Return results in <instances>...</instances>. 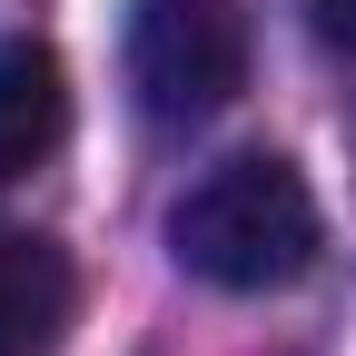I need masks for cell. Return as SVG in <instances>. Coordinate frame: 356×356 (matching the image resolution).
<instances>
[{"label":"cell","mask_w":356,"mask_h":356,"mask_svg":"<svg viewBox=\"0 0 356 356\" xmlns=\"http://www.w3.org/2000/svg\"><path fill=\"white\" fill-rule=\"evenodd\" d=\"M317 188L277 149H238L208 178H188L168 208V257L218 297H267L317 267Z\"/></svg>","instance_id":"obj_1"},{"label":"cell","mask_w":356,"mask_h":356,"mask_svg":"<svg viewBox=\"0 0 356 356\" xmlns=\"http://www.w3.org/2000/svg\"><path fill=\"white\" fill-rule=\"evenodd\" d=\"M119 60H129V99L159 129H198L248 89V10L238 0H139Z\"/></svg>","instance_id":"obj_2"},{"label":"cell","mask_w":356,"mask_h":356,"mask_svg":"<svg viewBox=\"0 0 356 356\" xmlns=\"http://www.w3.org/2000/svg\"><path fill=\"white\" fill-rule=\"evenodd\" d=\"M79 317V267L70 248L30 238V228H0V356H50Z\"/></svg>","instance_id":"obj_3"},{"label":"cell","mask_w":356,"mask_h":356,"mask_svg":"<svg viewBox=\"0 0 356 356\" xmlns=\"http://www.w3.org/2000/svg\"><path fill=\"white\" fill-rule=\"evenodd\" d=\"M70 129V70L50 40H0V188H20V178L60 149Z\"/></svg>","instance_id":"obj_4"},{"label":"cell","mask_w":356,"mask_h":356,"mask_svg":"<svg viewBox=\"0 0 356 356\" xmlns=\"http://www.w3.org/2000/svg\"><path fill=\"white\" fill-rule=\"evenodd\" d=\"M307 20H317V40L356 70V0H307Z\"/></svg>","instance_id":"obj_5"}]
</instances>
